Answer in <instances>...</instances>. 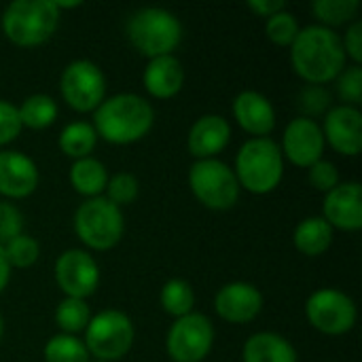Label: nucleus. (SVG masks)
Segmentation results:
<instances>
[{
  "label": "nucleus",
  "mask_w": 362,
  "mask_h": 362,
  "mask_svg": "<svg viewBox=\"0 0 362 362\" xmlns=\"http://www.w3.org/2000/svg\"><path fill=\"white\" fill-rule=\"evenodd\" d=\"M53 4H55V8L57 11H62V8H76V6H81V2H62V0H53Z\"/></svg>",
  "instance_id": "41"
},
{
  "label": "nucleus",
  "mask_w": 362,
  "mask_h": 362,
  "mask_svg": "<svg viewBox=\"0 0 362 362\" xmlns=\"http://www.w3.org/2000/svg\"><path fill=\"white\" fill-rule=\"evenodd\" d=\"M229 140H231L229 121L221 115H204L191 125L187 146L197 161L216 159V155L229 144Z\"/></svg>",
  "instance_id": "18"
},
{
  "label": "nucleus",
  "mask_w": 362,
  "mask_h": 362,
  "mask_svg": "<svg viewBox=\"0 0 362 362\" xmlns=\"http://www.w3.org/2000/svg\"><path fill=\"white\" fill-rule=\"evenodd\" d=\"M322 218L341 231H358L362 227V189L358 182H339L327 193Z\"/></svg>",
  "instance_id": "16"
},
{
  "label": "nucleus",
  "mask_w": 362,
  "mask_h": 362,
  "mask_svg": "<svg viewBox=\"0 0 362 362\" xmlns=\"http://www.w3.org/2000/svg\"><path fill=\"white\" fill-rule=\"evenodd\" d=\"M291 64L293 70L310 85L335 81L346 68L341 36L320 23L299 30L291 45Z\"/></svg>",
  "instance_id": "1"
},
{
  "label": "nucleus",
  "mask_w": 362,
  "mask_h": 362,
  "mask_svg": "<svg viewBox=\"0 0 362 362\" xmlns=\"http://www.w3.org/2000/svg\"><path fill=\"white\" fill-rule=\"evenodd\" d=\"M331 106V93L322 85H308L299 93V108L305 112L308 119L327 112Z\"/></svg>",
  "instance_id": "34"
},
{
  "label": "nucleus",
  "mask_w": 362,
  "mask_h": 362,
  "mask_svg": "<svg viewBox=\"0 0 362 362\" xmlns=\"http://www.w3.org/2000/svg\"><path fill=\"white\" fill-rule=\"evenodd\" d=\"M74 231L87 248L110 250L123 238V212L106 197H91L78 206L74 214Z\"/></svg>",
  "instance_id": "6"
},
{
  "label": "nucleus",
  "mask_w": 362,
  "mask_h": 362,
  "mask_svg": "<svg viewBox=\"0 0 362 362\" xmlns=\"http://www.w3.org/2000/svg\"><path fill=\"white\" fill-rule=\"evenodd\" d=\"M108 182V172L106 165L93 157H85L72 163L70 168V185L74 187L76 193L85 197H102L104 189Z\"/></svg>",
  "instance_id": "23"
},
{
  "label": "nucleus",
  "mask_w": 362,
  "mask_h": 362,
  "mask_svg": "<svg viewBox=\"0 0 362 362\" xmlns=\"http://www.w3.org/2000/svg\"><path fill=\"white\" fill-rule=\"evenodd\" d=\"M344 42V51H346V57L350 55L354 59V64L361 66L362 62V23L361 21H354L350 23V28L346 30V38H341Z\"/></svg>",
  "instance_id": "38"
},
{
  "label": "nucleus",
  "mask_w": 362,
  "mask_h": 362,
  "mask_svg": "<svg viewBox=\"0 0 362 362\" xmlns=\"http://www.w3.org/2000/svg\"><path fill=\"white\" fill-rule=\"evenodd\" d=\"M308 180L310 185L316 189V191H322L325 195L329 191H333L337 185H339V172H337V165L331 163V161H316L312 168H308Z\"/></svg>",
  "instance_id": "35"
},
{
  "label": "nucleus",
  "mask_w": 362,
  "mask_h": 362,
  "mask_svg": "<svg viewBox=\"0 0 362 362\" xmlns=\"http://www.w3.org/2000/svg\"><path fill=\"white\" fill-rule=\"evenodd\" d=\"M153 121V106L138 93L110 95L93 110V129L98 138H104L110 144L142 140L151 132Z\"/></svg>",
  "instance_id": "2"
},
{
  "label": "nucleus",
  "mask_w": 362,
  "mask_h": 362,
  "mask_svg": "<svg viewBox=\"0 0 362 362\" xmlns=\"http://www.w3.org/2000/svg\"><path fill=\"white\" fill-rule=\"evenodd\" d=\"M189 187L193 195L210 210H229L240 197L235 172L221 159L195 161L189 170Z\"/></svg>",
  "instance_id": "8"
},
{
  "label": "nucleus",
  "mask_w": 362,
  "mask_h": 362,
  "mask_svg": "<svg viewBox=\"0 0 362 362\" xmlns=\"http://www.w3.org/2000/svg\"><path fill=\"white\" fill-rule=\"evenodd\" d=\"M93 362H100V361H93Z\"/></svg>",
  "instance_id": "43"
},
{
  "label": "nucleus",
  "mask_w": 362,
  "mask_h": 362,
  "mask_svg": "<svg viewBox=\"0 0 362 362\" xmlns=\"http://www.w3.org/2000/svg\"><path fill=\"white\" fill-rule=\"evenodd\" d=\"M214 327L212 322L197 312H191L170 327L168 333V354L174 362H202L212 350Z\"/></svg>",
  "instance_id": "11"
},
{
  "label": "nucleus",
  "mask_w": 362,
  "mask_h": 362,
  "mask_svg": "<svg viewBox=\"0 0 362 362\" xmlns=\"http://www.w3.org/2000/svg\"><path fill=\"white\" fill-rule=\"evenodd\" d=\"M265 32L267 38L278 45V47H291L293 40L299 34V23L295 19V15H291L288 11H280L276 15H272L265 23Z\"/></svg>",
  "instance_id": "32"
},
{
  "label": "nucleus",
  "mask_w": 362,
  "mask_h": 362,
  "mask_svg": "<svg viewBox=\"0 0 362 362\" xmlns=\"http://www.w3.org/2000/svg\"><path fill=\"white\" fill-rule=\"evenodd\" d=\"M244 362H297L295 346L278 333H255L242 350Z\"/></svg>",
  "instance_id": "21"
},
{
  "label": "nucleus",
  "mask_w": 362,
  "mask_h": 362,
  "mask_svg": "<svg viewBox=\"0 0 362 362\" xmlns=\"http://www.w3.org/2000/svg\"><path fill=\"white\" fill-rule=\"evenodd\" d=\"M235 178L240 189L267 195L278 189L284 176V157L272 138H250L242 144L235 157Z\"/></svg>",
  "instance_id": "3"
},
{
  "label": "nucleus",
  "mask_w": 362,
  "mask_h": 362,
  "mask_svg": "<svg viewBox=\"0 0 362 362\" xmlns=\"http://www.w3.org/2000/svg\"><path fill=\"white\" fill-rule=\"evenodd\" d=\"M45 361L47 362H91L89 352L76 335H53L45 344Z\"/></svg>",
  "instance_id": "28"
},
{
  "label": "nucleus",
  "mask_w": 362,
  "mask_h": 362,
  "mask_svg": "<svg viewBox=\"0 0 362 362\" xmlns=\"http://www.w3.org/2000/svg\"><path fill=\"white\" fill-rule=\"evenodd\" d=\"M305 316L325 335H346L356 325V305L337 288H320L305 301Z\"/></svg>",
  "instance_id": "10"
},
{
  "label": "nucleus",
  "mask_w": 362,
  "mask_h": 362,
  "mask_svg": "<svg viewBox=\"0 0 362 362\" xmlns=\"http://www.w3.org/2000/svg\"><path fill=\"white\" fill-rule=\"evenodd\" d=\"M361 8L358 0H316L312 4L314 15L320 19V25L325 28H335L341 23H348L356 17Z\"/></svg>",
  "instance_id": "29"
},
{
  "label": "nucleus",
  "mask_w": 362,
  "mask_h": 362,
  "mask_svg": "<svg viewBox=\"0 0 362 362\" xmlns=\"http://www.w3.org/2000/svg\"><path fill=\"white\" fill-rule=\"evenodd\" d=\"M89 320H91V310H89L87 301H83V299L66 297L59 301V305L55 310V322L62 329V333H66V335H76V333L85 331Z\"/></svg>",
  "instance_id": "27"
},
{
  "label": "nucleus",
  "mask_w": 362,
  "mask_h": 362,
  "mask_svg": "<svg viewBox=\"0 0 362 362\" xmlns=\"http://www.w3.org/2000/svg\"><path fill=\"white\" fill-rule=\"evenodd\" d=\"M325 142L346 157H356L362 148V115L356 106H333L320 127Z\"/></svg>",
  "instance_id": "14"
},
{
  "label": "nucleus",
  "mask_w": 362,
  "mask_h": 362,
  "mask_svg": "<svg viewBox=\"0 0 362 362\" xmlns=\"http://www.w3.org/2000/svg\"><path fill=\"white\" fill-rule=\"evenodd\" d=\"M8 280H11V265H8L6 255H4V248H2V244H0V293L6 288Z\"/></svg>",
  "instance_id": "40"
},
{
  "label": "nucleus",
  "mask_w": 362,
  "mask_h": 362,
  "mask_svg": "<svg viewBox=\"0 0 362 362\" xmlns=\"http://www.w3.org/2000/svg\"><path fill=\"white\" fill-rule=\"evenodd\" d=\"M216 314L231 325L252 322L263 310V295L250 282L225 284L214 299Z\"/></svg>",
  "instance_id": "15"
},
{
  "label": "nucleus",
  "mask_w": 362,
  "mask_h": 362,
  "mask_svg": "<svg viewBox=\"0 0 362 362\" xmlns=\"http://www.w3.org/2000/svg\"><path fill=\"white\" fill-rule=\"evenodd\" d=\"M104 191H106V199L110 204H115L117 208H123V206H129L136 202V197L140 193V185L134 174L121 172V174H115L112 178H108Z\"/></svg>",
  "instance_id": "31"
},
{
  "label": "nucleus",
  "mask_w": 362,
  "mask_h": 362,
  "mask_svg": "<svg viewBox=\"0 0 362 362\" xmlns=\"http://www.w3.org/2000/svg\"><path fill=\"white\" fill-rule=\"evenodd\" d=\"M2 333H4V322H2V316H0V339H2Z\"/></svg>",
  "instance_id": "42"
},
{
  "label": "nucleus",
  "mask_w": 362,
  "mask_h": 362,
  "mask_svg": "<svg viewBox=\"0 0 362 362\" xmlns=\"http://www.w3.org/2000/svg\"><path fill=\"white\" fill-rule=\"evenodd\" d=\"M159 301H161V308L174 316V318H182L187 314L193 312V305H195V293H193V286L187 282V280H180V278H174V280H168L159 293Z\"/></svg>",
  "instance_id": "26"
},
{
  "label": "nucleus",
  "mask_w": 362,
  "mask_h": 362,
  "mask_svg": "<svg viewBox=\"0 0 362 362\" xmlns=\"http://www.w3.org/2000/svg\"><path fill=\"white\" fill-rule=\"evenodd\" d=\"M233 117L238 125L255 138H267L276 127V110L259 91H242L233 100Z\"/></svg>",
  "instance_id": "19"
},
{
  "label": "nucleus",
  "mask_w": 362,
  "mask_h": 362,
  "mask_svg": "<svg viewBox=\"0 0 362 362\" xmlns=\"http://www.w3.org/2000/svg\"><path fill=\"white\" fill-rule=\"evenodd\" d=\"M21 233H23L21 212L8 202H0V244L4 246L8 240L17 238Z\"/></svg>",
  "instance_id": "36"
},
{
  "label": "nucleus",
  "mask_w": 362,
  "mask_h": 362,
  "mask_svg": "<svg viewBox=\"0 0 362 362\" xmlns=\"http://www.w3.org/2000/svg\"><path fill=\"white\" fill-rule=\"evenodd\" d=\"M337 93L346 106H358L362 100V68L358 64L346 66L337 76Z\"/></svg>",
  "instance_id": "33"
},
{
  "label": "nucleus",
  "mask_w": 362,
  "mask_h": 362,
  "mask_svg": "<svg viewBox=\"0 0 362 362\" xmlns=\"http://www.w3.org/2000/svg\"><path fill=\"white\" fill-rule=\"evenodd\" d=\"M144 89L159 100H170L174 98L185 83V70L182 64L174 55H161L153 57L142 74Z\"/></svg>",
  "instance_id": "20"
},
{
  "label": "nucleus",
  "mask_w": 362,
  "mask_h": 362,
  "mask_svg": "<svg viewBox=\"0 0 362 362\" xmlns=\"http://www.w3.org/2000/svg\"><path fill=\"white\" fill-rule=\"evenodd\" d=\"M127 38L142 55L151 59L172 55V51L182 40V23L174 13L165 8H138L127 19Z\"/></svg>",
  "instance_id": "5"
},
{
  "label": "nucleus",
  "mask_w": 362,
  "mask_h": 362,
  "mask_svg": "<svg viewBox=\"0 0 362 362\" xmlns=\"http://www.w3.org/2000/svg\"><path fill=\"white\" fill-rule=\"evenodd\" d=\"M21 125L30 129H45L53 125L57 119V104L51 95L47 93H34L23 100V104L17 108Z\"/></svg>",
  "instance_id": "25"
},
{
  "label": "nucleus",
  "mask_w": 362,
  "mask_h": 362,
  "mask_svg": "<svg viewBox=\"0 0 362 362\" xmlns=\"http://www.w3.org/2000/svg\"><path fill=\"white\" fill-rule=\"evenodd\" d=\"M66 104L76 112H91L106 100V76L89 59L70 62L59 78Z\"/></svg>",
  "instance_id": "9"
},
{
  "label": "nucleus",
  "mask_w": 362,
  "mask_h": 362,
  "mask_svg": "<svg viewBox=\"0 0 362 362\" xmlns=\"http://www.w3.org/2000/svg\"><path fill=\"white\" fill-rule=\"evenodd\" d=\"M134 335V325L127 314L119 310H104L91 316L83 344L95 361L117 362L132 350Z\"/></svg>",
  "instance_id": "7"
},
{
  "label": "nucleus",
  "mask_w": 362,
  "mask_h": 362,
  "mask_svg": "<svg viewBox=\"0 0 362 362\" xmlns=\"http://www.w3.org/2000/svg\"><path fill=\"white\" fill-rule=\"evenodd\" d=\"M2 248H4V255H6V261H8L11 269H13V267H17V269H28V267H32V265L38 261V255H40L38 242H36L34 238L25 235V233H21V235L8 240Z\"/></svg>",
  "instance_id": "30"
},
{
  "label": "nucleus",
  "mask_w": 362,
  "mask_h": 362,
  "mask_svg": "<svg viewBox=\"0 0 362 362\" xmlns=\"http://www.w3.org/2000/svg\"><path fill=\"white\" fill-rule=\"evenodd\" d=\"M59 23L53 0H15L0 19L4 36L17 47H38L47 42Z\"/></svg>",
  "instance_id": "4"
},
{
  "label": "nucleus",
  "mask_w": 362,
  "mask_h": 362,
  "mask_svg": "<svg viewBox=\"0 0 362 362\" xmlns=\"http://www.w3.org/2000/svg\"><path fill=\"white\" fill-rule=\"evenodd\" d=\"M95 144H98V134H95L93 125L85 123V121L68 123L62 129V134H59V148H62V153L68 155L74 161L91 157Z\"/></svg>",
  "instance_id": "24"
},
{
  "label": "nucleus",
  "mask_w": 362,
  "mask_h": 362,
  "mask_svg": "<svg viewBox=\"0 0 362 362\" xmlns=\"http://www.w3.org/2000/svg\"><path fill=\"white\" fill-rule=\"evenodd\" d=\"M55 282L66 297L85 301L100 284V267L87 250L70 248L55 261Z\"/></svg>",
  "instance_id": "12"
},
{
  "label": "nucleus",
  "mask_w": 362,
  "mask_h": 362,
  "mask_svg": "<svg viewBox=\"0 0 362 362\" xmlns=\"http://www.w3.org/2000/svg\"><path fill=\"white\" fill-rule=\"evenodd\" d=\"M325 136L320 125L314 119L299 117L293 119L282 136V157H286L291 163L299 168H312L316 161L322 159L325 153Z\"/></svg>",
  "instance_id": "13"
},
{
  "label": "nucleus",
  "mask_w": 362,
  "mask_h": 362,
  "mask_svg": "<svg viewBox=\"0 0 362 362\" xmlns=\"http://www.w3.org/2000/svg\"><path fill=\"white\" fill-rule=\"evenodd\" d=\"M248 8L255 11L259 17L269 19L272 15L284 11V8H286V2H284V0H250V2H248Z\"/></svg>",
  "instance_id": "39"
},
{
  "label": "nucleus",
  "mask_w": 362,
  "mask_h": 362,
  "mask_svg": "<svg viewBox=\"0 0 362 362\" xmlns=\"http://www.w3.org/2000/svg\"><path fill=\"white\" fill-rule=\"evenodd\" d=\"M21 127L23 125L19 121L17 106L6 100H0V146L13 142L19 136Z\"/></svg>",
  "instance_id": "37"
},
{
  "label": "nucleus",
  "mask_w": 362,
  "mask_h": 362,
  "mask_svg": "<svg viewBox=\"0 0 362 362\" xmlns=\"http://www.w3.org/2000/svg\"><path fill=\"white\" fill-rule=\"evenodd\" d=\"M295 246L308 257H320L333 244V227L322 216L303 218L295 229Z\"/></svg>",
  "instance_id": "22"
},
{
  "label": "nucleus",
  "mask_w": 362,
  "mask_h": 362,
  "mask_svg": "<svg viewBox=\"0 0 362 362\" xmlns=\"http://www.w3.org/2000/svg\"><path fill=\"white\" fill-rule=\"evenodd\" d=\"M38 187L36 163L19 151H0V195L23 199Z\"/></svg>",
  "instance_id": "17"
}]
</instances>
